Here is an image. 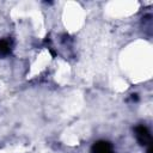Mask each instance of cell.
I'll return each mask as SVG.
<instances>
[{
    "label": "cell",
    "instance_id": "7a4b0ae2",
    "mask_svg": "<svg viewBox=\"0 0 153 153\" xmlns=\"http://www.w3.org/2000/svg\"><path fill=\"white\" fill-rule=\"evenodd\" d=\"M91 153H115V151L111 142L106 140H99L92 145Z\"/></svg>",
    "mask_w": 153,
    "mask_h": 153
},
{
    "label": "cell",
    "instance_id": "3957f363",
    "mask_svg": "<svg viewBox=\"0 0 153 153\" xmlns=\"http://www.w3.org/2000/svg\"><path fill=\"white\" fill-rule=\"evenodd\" d=\"M10 53V44L6 41H0V56L7 55Z\"/></svg>",
    "mask_w": 153,
    "mask_h": 153
},
{
    "label": "cell",
    "instance_id": "6da1fadb",
    "mask_svg": "<svg viewBox=\"0 0 153 153\" xmlns=\"http://www.w3.org/2000/svg\"><path fill=\"white\" fill-rule=\"evenodd\" d=\"M134 131H135L136 140L141 146H147V147L152 146V135L146 126L140 124V126L135 127Z\"/></svg>",
    "mask_w": 153,
    "mask_h": 153
}]
</instances>
